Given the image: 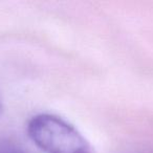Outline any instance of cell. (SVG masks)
<instances>
[{
    "label": "cell",
    "instance_id": "1",
    "mask_svg": "<svg viewBox=\"0 0 153 153\" xmlns=\"http://www.w3.org/2000/svg\"><path fill=\"white\" fill-rule=\"evenodd\" d=\"M26 133L44 153H94L91 143L76 126L53 113L33 115L26 124Z\"/></svg>",
    "mask_w": 153,
    "mask_h": 153
},
{
    "label": "cell",
    "instance_id": "3",
    "mask_svg": "<svg viewBox=\"0 0 153 153\" xmlns=\"http://www.w3.org/2000/svg\"><path fill=\"white\" fill-rule=\"evenodd\" d=\"M3 111H4V102H3L2 94L0 92V117H2Z\"/></svg>",
    "mask_w": 153,
    "mask_h": 153
},
{
    "label": "cell",
    "instance_id": "2",
    "mask_svg": "<svg viewBox=\"0 0 153 153\" xmlns=\"http://www.w3.org/2000/svg\"><path fill=\"white\" fill-rule=\"evenodd\" d=\"M0 153H27L16 146L5 143H0Z\"/></svg>",
    "mask_w": 153,
    "mask_h": 153
}]
</instances>
